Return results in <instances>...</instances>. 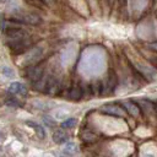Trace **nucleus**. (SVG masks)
I'll return each instance as SVG.
<instances>
[{"label": "nucleus", "mask_w": 157, "mask_h": 157, "mask_svg": "<svg viewBox=\"0 0 157 157\" xmlns=\"http://www.w3.org/2000/svg\"><path fill=\"white\" fill-rule=\"evenodd\" d=\"M42 2H44V4H47V5H53L54 4V0H40Z\"/></svg>", "instance_id": "obj_15"}, {"label": "nucleus", "mask_w": 157, "mask_h": 157, "mask_svg": "<svg viewBox=\"0 0 157 157\" xmlns=\"http://www.w3.org/2000/svg\"><path fill=\"white\" fill-rule=\"evenodd\" d=\"M5 33L7 38V45L13 53L21 54L29 49L31 39L23 29H20L18 27H9L5 29Z\"/></svg>", "instance_id": "obj_1"}, {"label": "nucleus", "mask_w": 157, "mask_h": 157, "mask_svg": "<svg viewBox=\"0 0 157 157\" xmlns=\"http://www.w3.org/2000/svg\"><path fill=\"white\" fill-rule=\"evenodd\" d=\"M0 141H4V134L0 132Z\"/></svg>", "instance_id": "obj_16"}, {"label": "nucleus", "mask_w": 157, "mask_h": 157, "mask_svg": "<svg viewBox=\"0 0 157 157\" xmlns=\"http://www.w3.org/2000/svg\"><path fill=\"white\" fill-rule=\"evenodd\" d=\"M43 72H44V70L42 67H39V66H31V67H28L27 75L31 78L32 82H39V81L43 80Z\"/></svg>", "instance_id": "obj_3"}, {"label": "nucleus", "mask_w": 157, "mask_h": 157, "mask_svg": "<svg viewBox=\"0 0 157 157\" xmlns=\"http://www.w3.org/2000/svg\"><path fill=\"white\" fill-rule=\"evenodd\" d=\"M81 96H82V91L80 87H72L69 92V97L71 99H80Z\"/></svg>", "instance_id": "obj_9"}, {"label": "nucleus", "mask_w": 157, "mask_h": 157, "mask_svg": "<svg viewBox=\"0 0 157 157\" xmlns=\"http://www.w3.org/2000/svg\"><path fill=\"white\" fill-rule=\"evenodd\" d=\"M75 125H76V119H74V118H69L67 120H65V121L61 123V128L63 129H71Z\"/></svg>", "instance_id": "obj_11"}, {"label": "nucleus", "mask_w": 157, "mask_h": 157, "mask_svg": "<svg viewBox=\"0 0 157 157\" xmlns=\"http://www.w3.org/2000/svg\"><path fill=\"white\" fill-rule=\"evenodd\" d=\"M27 125L28 126H31L34 131H36V134L40 137V139H43L44 136H45V132H44V129L40 126V125H38L37 123H33V121H27Z\"/></svg>", "instance_id": "obj_6"}, {"label": "nucleus", "mask_w": 157, "mask_h": 157, "mask_svg": "<svg viewBox=\"0 0 157 157\" xmlns=\"http://www.w3.org/2000/svg\"><path fill=\"white\" fill-rule=\"evenodd\" d=\"M9 92L10 93H13V94H26L27 93V88L23 83H20V82H12L10 86H9Z\"/></svg>", "instance_id": "obj_4"}, {"label": "nucleus", "mask_w": 157, "mask_h": 157, "mask_svg": "<svg viewBox=\"0 0 157 157\" xmlns=\"http://www.w3.org/2000/svg\"><path fill=\"white\" fill-rule=\"evenodd\" d=\"M103 110L107 112V113H114L115 115H123V112L120 109H118V107H114V105H104L103 107Z\"/></svg>", "instance_id": "obj_10"}, {"label": "nucleus", "mask_w": 157, "mask_h": 157, "mask_svg": "<svg viewBox=\"0 0 157 157\" xmlns=\"http://www.w3.org/2000/svg\"><path fill=\"white\" fill-rule=\"evenodd\" d=\"M53 140L55 144H63L67 140V135L63 131V130H56L54 134H53Z\"/></svg>", "instance_id": "obj_5"}, {"label": "nucleus", "mask_w": 157, "mask_h": 157, "mask_svg": "<svg viewBox=\"0 0 157 157\" xmlns=\"http://www.w3.org/2000/svg\"><path fill=\"white\" fill-rule=\"evenodd\" d=\"M2 72H4V75H5V76H7V77H10V76H13V71H12L10 67H6V66H4V69H2Z\"/></svg>", "instance_id": "obj_13"}, {"label": "nucleus", "mask_w": 157, "mask_h": 157, "mask_svg": "<svg viewBox=\"0 0 157 157\" xmlns=\"http://www.w3.org/2000/svg\"><path fill=\"white\" fill-rule=\"evenodd\" d=\"M108 85H107V90L109 88V91H113L115 88V85H117V75L113 72V71H109L108 74Z\"/></svg>", "instance_id": "obj_7"}, {"label": "nucleus", "mask_w": 157, "mask_h": 157, "mask_svg": "<svg viewBox=\"0 0 157 157\" xmlns=\"http://www.w3.org/2000/svg\"><path fill=\"white\" fill-rule=\"evenodd\" d=\"M147 48H148L150 50H155V52H157V42H153V43L147 44Z\"/></svg>", "instance_id": "obj_14"}, {"label": "nucleus", "mask_w": 157, "mask_h": 157, "mask_svg": "<svg viewBox=\"0 0 157 157\" xmlns=\"http://www.w3.org/2000/svg\"><path fill=\"white\" fill-rule=\"evenodd\" d=\"M11 20L13 22H20V23H26V25H33V26L39 25L40 21H42V18L38 15H36V13H28V12L27 13L26 12H17V13H15L11 17Z\"/></svg>", "instance_id": "obj_2"}, {"label": "nucleus", "mask_w": 157, "mask_h": 157, "mask_svg": "<svg viewBox=\"0 0 157 157\" xmlns=\"http://www.w3.org/2000/svg\"><path fill=\"white\" fill-rule=\"evenodd\" d=\"M6 104H7V105H10V107H18V105H21V103H20V102H17L15 98L7 99V101H6Z\"/></svg>", "instance_id": "obj_12"}, {"label": "nucleus", "mask_w": 157, "mask_h": 157, "mask_svg": "<svg viewBox=\"0 0 157 157\" xmlns=\"http://www.w3.org/2000/svg\"><path fill=\"white\" fill-rule=\"evenodd\" d=\"M77 151H78L77 145L74 144V142H69V144L65 145V147H64V150H63V153H65V155H74V153H76Z\"/></svg>", "instance_id": "obj_8"}]
</instances>
